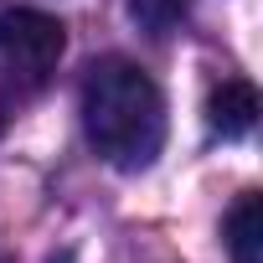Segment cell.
Returning <instances> with one entry per match:
<instances>
[{
	"label": "cell",
	"mask_w": 263,
	"mask_h": 263,
	"mask_svg": "<svg viewBox=\"0 0 263 263\" xmlns=\"http://www.w3.org/2000/svg\"><path fill=\"white\" fill-rule=\"evenodd\" d=\"M206 124L222 140H242L258 124V88L248 78H222L212 88V98H206Z\"/></svg>",
	"instance_id": "3"
},
{
	"label": "cell",
	"mask_w": 263,
	"mask_h": 263,
	"mask_svg": "<svg viewBox=\"0 0 263 263\" xmlns=\"http://www.w3.org/2000/svg\"><path fill=\"white\" fill-rule=\"evenodd\" d=\"M88 145L114 171H145L165 150V98L155 78L124 57H103L83 78Z\"/></svg>",
	"instance_id": "1"
},
{
	"label": "cell",
	"mask_w": 263,
	"mask_h": 263,
	"mask_svg": "<svg viewBox=\"0 0 263 263\" xmlns=\"http://www.w3.org/2000/svg\"><path fill=\"white\" fill-rule=\"evenodd\" d=\"M191 11V0H129V16H135L150 36H171Z\"/></svg>",
	"instance_id": "5"
},
{
	"label": "cell",
	"mask_w": 263,
	"mask_h": 263,
	"mask_svg": "<svg viewBox=\"0 0 263 263\" xmlns=\"http://www.w3.org/2000/svg\"><path fill=\"white\" fill-rule=\"evenodd\" d=\"M62 47H67V31L47 11H11V16H0V57H6V67L21 83H31V88L52 78Z\"/></svg>",
	"instance_id": "2"
},
{
	"label": "cell",
	"mask_w": 263,
	"mask_h": 263,
	"mask_svg": "<svg viewBox=\"0 0 263 263\" xmlns=\"http://www.w3.org/2000/svg\"><path fill=\"white\" fill-rule=\"evenodd\" d=\"M0 129H6V114H0Z\"/></svg>",
	"instance_id": "6"
},
{
	"label": "cell",
	"mask_w": 263,
	"mask_h": 263,
	"mask_svg": "<svg viewBox=\"0 0 263 263\" xmlns=\"http://www.w3.org/2000/svg\"><path fill=\"white\" fill-rule=\"evenodd\" d=\"M227 253L232 263H263V196L242 191L227 212Z\"/></svg>",
	"instance_id": "4"
}]
</instances>
